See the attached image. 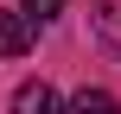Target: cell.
<instances>
[{
  "label": "cell",
  "mask_w": 121,
  "mask_h": 114,
  "mask_svg": "<svg viewBox=\"0 0 121 114\" xmlns=\"http://www.w3.org/2000/svg\"><path fill=\"white\" fill-rule=\"evenodd\" d=\"M19 6H26L32 19H51V13H64V0H19Z\"/></svg>",
  "instance_id": "obj_5"
},
{
  "label": "cell",
  "mask_w": 121,
  "mask_h": 114,
  "mask_svg": "<svg viewBox=\"0 0 121 114\" xmlns=\"http://www.w3.org/2000/svg\"><path fill=\"white\" fill-rule=\"evenodd\" d=\"M70 114H121V102L108 95V89H77V102H70Z\"/></svg>",
  "instance_id": "obj_3"
},
{
  "label": "cell",
  "mask_w": 121,
  "mask_h": 114,
  "mask_svg": "<svg viewBox=\"0 0 121 114\" xmlns=\"http://www.w3.org/2000/svg\"><path fill=\"white\" fill-rule=\"evenodd\" d=\"M96 32H102V38H108V44L121 51V0H108V6L96 13Z\"/></svg>",
  "instance_id": "obj_4"
},
{
  "label": "cell",
  "mask_w": 121,
  "mask_h": 114,
  "mask_svg": "<svg viewBox=\"0 0 121 114\" xmlns=\"http://www.w3.org/2000/svg\"><path fill=\"white\" fill-rule=\"evenodd\" d=\"M13 114H64V102H57V89H51V83H19Z\"/></svg>",
  "instance_id": "obj_1"
},
{
  "label": "cell",
  "mask_w": 121,
  "mask_h": 114,
  "mask_svg": "<svg viewBox=\"0 0 121 114\" xmlns=\"http://www.w3.org/2000/svg\"><path fill=\"white\" fill-rule=\"evenodd\" d=\"M32 44V13H0V57H26Z\"/></svg>",
  "instance_id": "obj_2"
}]
</instances>
